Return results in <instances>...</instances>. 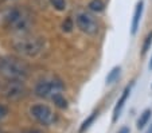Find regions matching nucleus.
<instances>
[{"label": "nucleus", "mask_w": 152, "mask_h": 133, "mask_svg": "<svg viewBox=\"0 0 152 133\" xmlns=\"http://www.w3.org/2000/svg\"><path fill=\"white\" fill-rule=\"evenodd\" d=\"M30 69L23 61L15 57H0V77L7 81H24Z\"/></svg>", "instance_id": "obj_1"}, {"label": "nucleus", "mask_w": 152, "mask_h": 133, "mask_svg": "<svg viewBox=\"0 0 152 133\" xmlns=\"http://www.w3.org/2000/svg\"><path fill=\"white\" fill-rule=\"evenodd\" d=\"M6 24L11 31L19 35H26L32 27V16L24 8H12L4 16Z\"/></svg>", "instance_id": "obj_2"}, {"label": "nucleus", "mask_w": 152, "mask_h": 133, "mask_svg": "<svg viewBox=\"0 0 152 133\" xmlns=\"http://www.w3.org/2000/svg\"><path fill=\"white\" fill-rule=\"evenodd\" d=\"M14 50L23 57H37L45 49V41L39 36H30V35H20L19 39L12 43Z\"/></svg>", "instance_id": "obj_3"}, {"label": "nucleus", "mask_w": 152, "mask_h": 133, "mask_svg": "<svg viewBox=\"0 0 152 133\" xmlns=\"http://www.w3.org/2000/svg\"><path fill=\"white\" fill-rule=\"evenodd\" d=\"M63 84L58 79H45L37 84L34 92L40 98H53L55 94L62 93Z\"/></svg>", "instance_id": "obj_4"}, {"label": "nucleus", "mask_w": 152, "mask_h": 133, "mask_svg": "<svg viewBox=\"0 0 152 133\" xmlns=\"http://www.w3.org/2000/svg\"><path fill=\"white\" fill-rule=\"evenodd\" d=\"M1 94L7 101H20L27 96V89L23 81H8L1 87Z\"/></svg>", "instance_id": "obj_5"}, {"label": "nucleus", "mask_w": 152, "mask_h": 133, "mask_svg": "<svg viewBox=\"0 0 152 133\" xmlns=\"http://www.w3.org/2000/svg\"><path fill=\"white\" fill-rule=\"evenodd\" d=\"M30 114H31V117L35 121L39 122L40 125H45V126L53 125L55 122V120H57L55 113L47 105H43V104H37L34 106H31Z\"/></svg>", "instance_id": "obj_6"}, {"label": "nucleus", "mask_w": 152, "mask_h": 133, "mask_svg": "<svg viewBox=\"0 0 152 133\" xmlns=\"http://www.w3.org/2000/svg\"><path fill=\"white\" fill-rule=\"evenodd\" d=\"M75 24L82 32L88 35L98 34V23L94 17L88 12H78L75 16Z\"/></svg>", "instance_id": "obj_7"}, {"label": "nucleus", "mask_w": 152, "mask_h": 133, "mask_svg": "<svg viewBox=\"0 0 152 133\" xmlns=\"http://www.w3.org/2000/svg\"><path fill=\"white\" fill-rule=\"evenodd\" d=\"M129 93H131V86H126L125 89H124L123 94H121V97L117 100V102H116L115 105V109H113V117H112V121L116 122L118 120V117H120L121 112H123V108L124 105H125L126 100H128L129 97Z\"/></svg>", "instance_id": "obj_8"}, {"label": "nucleus", "mask_w": 152, "mask_h": 133, "mask_svg": "<svg viewBox=\"0 0 152 133\" xmlns=\"http://www.w3.org/2000/svg\"><path fill=\"white\" fill-rule=\"evenodd\" d=\"M143 11H144V1L140 0V1L136 4V8H135L133 17H132V24H131V32H132L133 35H135L139 30V26H140V22H141V16H143Z\"/></svg>", "instance_id": "obj_9"}, {"label": "nucleus", "mask_w": 152, "mask_h": 133, "mask_svg": "<svg viewBox=\"0 0 152 133\" xmlns=\"http://www.w3.org/2000/svg\"><path fill=\"white\" fill-rule=\"evenodd\" d=\"M151 116H152V110L151 109H145V110H144V112L140 114V117H139L137 124H136V125H137V129H143V128L148 124Z\"/></svg>", "instance_id": "obj_10"}, {"label": "nucleus", "mask_w": 152, "mask_h": 133, "mask_svg": "<svg viewBox=\"0 0 152 133\" xmlns=\"http://www.w3.org/2000/svg\"><path fill=\"white\" fill-rule=\"evenodd\" d=\"M120 73H121V67L120 66L113 67V69L109 71V74L106 75V84L110 85V84H113L115 81H117L118 77H120Z\"/></svg>", "instance_id": "obj_11"}, {"label": "nucleus", "mask_w": 152, "mask_h": 133, "mask_svg": "<svg viewBox=\"0 0 152 133\" xmlns=\"http://www.w3.org/2000/svg\"><path fill=\"white\" fill-rule=\"evenodd\" d=\"M97 116H98V112H93L92 114H90V116L88 117V118H86L85 121L82 122V124H81V128H80V133H83V132H85V130L88 129V128H89L90 125L93 124V122H94V120L97 118Z\"/></svg>", "instance_id": "obj_12"}, {"label": "nucleus", "mask_w": 152, "mask_h": 133, "mask_svg": "<svg viewBox=\"0 0 152 133\" xmlns=\"http://www.w3.org/2000/svg\"><path fill=\"white\" fill-rule=\"evenodd\" d=\"M89 9L93 12H102L104 9H105V3H104L102 0H92L89 3Z\"/></svg>", "instance_id": "obj_13"}, {"label": "nucleus", "mask_w": 152, "mask_h": 133, "mask_svg": "<svg viewBox=\"0 0 152 133\" xmlns=\"http://www.w3.org/2000/svg\"><path fill=\"white\" fill-rule=\"evenodd\" d=\"M51 100L54 101V104L57 105L59 109H66V108H67V101H66V98L63 97L62 93H58V94H55V96L53 97Z\"/></svg>", "instance_id": "obj_14"}, {"label": "nucleus", "mask_w": 152, "mask_h": 133, "mask_svg": "<svg viewBox=\"0 0 152 133\" xmlns=\"http://www.w3.org/2000/svg\"><path fill=\"white\" fill-rule=\"evenodd\" d=\"M49 1L57 11H65L66 9V0H49Z\"/></svg>", "instance_id": "obj_15"}, {"label": "nucleus", "mask_w": 152, "mask_h": 133, "mask_svg": "<svg viewBox=\"0 0 152 133\" xmlns=\"http://www.w3.org/2000/svg\"><path fill=\"white\" fill-rule=\"evenodd\" d=\"M73 27H74L73 19H72V17H66V19H65V22L62 23V30L65 32H70L73 30Z\"/></svg>", "instance_id": "obj_16"}, {"label": "nucleus", "mask_w": 152, "mask_h": 133, "mask_svg": "<svg viewBox=\"0 0 152 133\" xmlns=\"http://www.w3.org/2000/svg\"><path fill=\"white\" fill-rule=\"evenodd\" d=\"M151 43H152V31L149 32L148 35H147L145 41H144V44H143V54H145V52L149 50V46H151Z\"/></svg>", "instance_id": "obj_17"}, {"label": "nucleus", "mask_w": 152, "mask_h": 133, "mask_svg": "<svg viewBox=\"0 0 152 133\" xmlns=\"http://www.w3.org/2000/svg\"><path fill=\"white\" fill-rule=\"evenodd\" d=\"M7 116H8V109H7V106H4V105L0 104V121L4 120Z\"/></svg>", "instance_id": "obj_18"}, {"label": "nucleus", "mask_w": 152, "mask_h": 133, "mask_svg": "<svg viewBox=\"0 0 152 133\" xmlns=\"http://www.w3.org/2000/svg\"><path fill=\"white\" fill-rule=\"evenodd\" d=\"M23 133H43V132L39 129H27V130H24Z\"/></svg>", "instance_id": "obj_19"}, {"label": "nucleus", "mask_w": 152, "mask_h": 133, "mask_svg": "<svg viewBox=\"0 0 152 133\" xmlns=\"http://www.w3.org/2000/svg\"><path fill=\"white\" fill-rule=\"evenodd\" d=\"M117 133H129V128H126V126H124V128H121L120 130H118Z\"/></svg>", "instance_id": "obj_20"}, {"label": "nucleus", "mask_w": 152, "mask_h": 133, "mask_svg": "<svg viewBox=\"0 0 152 133\" xmlns=\"http://www.w3.org/2000/svg\"><path fill=\"white\" fill-rule=\"evenodd\" d=\"M145 133H152V124H151V126H149L148 128V130H147V132Z\"/></svg>", "instance_id": "obj_21"}, {"label": "nucleus", "mask_w": 152, "mask_h": 133, "mask_svg": "<svg viewBox=\"0 0 152 133\" xmlns=\"http://www.w3.org/2000/svg\"><path fill=\"white\" fill-rule=\"evenodd\" d=\"M149 69H152V58H151V62H149Z\"/></svg>", "instance_id": "obj_22"}]
</instances>
